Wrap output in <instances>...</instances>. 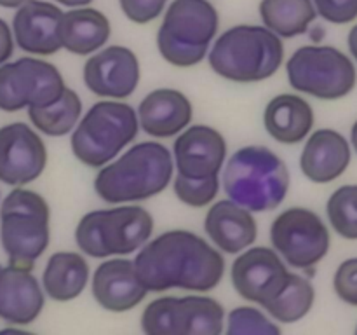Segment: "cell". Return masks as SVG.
Wrapping results in <instances>:
<instances>
[{"instance_id":"1","label":"cell","mask_w":357,"mask_h":335,"mask_svg":"<svg viewBox=\"0 0 357 335\" xmlns=\"http://www.w3.org/2000/svg\"><path fill=\"white\" fill-rule=\"evenodd\" d=\"M135 262L139 279L149 293L180 288L208 293L225 276V258L218 248L199 234L173 229L146 241Z\"/></svg>"},{"instance_id":"2","label":"cell","mask_w":357,"mask_h":335,"mask_svg":"<svg viewBox=\"0 0 357 335\" xmlns=\"http://www.w3.org/2000/svg\"><path fill=\"white\" fill-rule=\"evenodd\" d=\"M174 177L171 150L160 142H139L101 166L94 192L108 204L152 199L169 187Z\"/></svg>"},{"instance_id":"3","label":"cell","mask_w":357,"mask_h":335,"mask_svg":"<svg viewBox=\"0 0 357 335\" xmlns=\"http://www.w3.org/2000/svg\"><path fill=\"white\" fill-rule=\"evenodd\" d=\"M227 198L253 213H265L284 202L291 177L284 161L265 145H246L223 164Z\"/></svg>"},{"instance_id":"4","label":"cell","mask_w":357,"mask_h":335,"mask_svg":"<svg viewBox=\"0 0 357 335\" xmlns=\"http://www.w3.org/2000/svg\"><path fill=\"white\" fill-rule=\"evenodd\" d=\"M284 61V44L264 24H237L213 40L208 63L222 79L255 84L271 79Z\"/></svg>"},{"instance_id":"5","label":"cell","mask_w":357,"mask_h":335,"mask_svg":"<svg viewBox=\"0 0 357 335\" xmlns=\"http://www.w3.org/2000/svg\"><path fill=\"white\" fill-rule=\"evenodd\" d=\"M139 133L136 108L124 100H100L70 133V149L84 166L100 170L131 145Z\"/></svg>"},{"instance_id":"6","label":"cell","mask_w":357,"mask_h":335,"mask_svg":"<svg viewBox=\"0 0 357 335\" xmlns=\"http://www.w3.org/2000/svg\"><path fill=\"white\" fill-rule=\"evenodd\" d=\"M153 234V216L135 202L86 213L75 227L80 253L91 258L128 257L136 253Z\"/></svg>"},{"instance_id":"7","label":"cell","mask_w":357,"mask_h":335,"mask_svg":"<svg viewBox=\"0 0 357 335\" xmlns=\"http://www.w3.org/2000/svg\"><path fill=\"white\" fill-rule=\"evenodd\" d=\"M51 241V208L44 195L16 187L0 202V244L10 265L33 269Z\"/></svg>"},{"instance_id":"8","label":"cell","mask_w":357,"mask_h":335,"mask_svg":"<svg viewBox=\"0 0 357 335\" xmlns=\"http://www.w3.org/2000/svg\"><path fill=\"white\" fill-rule=\"evenodd\" d=\"M286 75L295 91L324 101L342 100L352 93L357 70L345 52L331 45H303L289 56Z\"/></svg>"},{"instance_id":"9","label":"cell","mask_w":357,"mask_h":335,"mask_svg":"<svg viewBox=\"0 0 357 335\" xmlns=\"http://www.w3.org/2000/svg\"><path fill=\"white\" fill-rule=\"evenodd\" d=\"M66 82L58 66L40 56H23L0 65V110L20 112L54 103L65 93Z\"/></svg>"},{"instance_id":"10","label":"cell","mask_w":357,"mask_h":335,"mask_svg":"<svg viewBox=\"0 0 357 335\" xmlns=\"http://www.w3.org/2000/svg\"><path fill=\"white\" fill-rule=\"evenodd\" d=\"M271 243L289 267L310 271L328 255L331 236L316 211L293 206L274 218Z\"/></svg>"},{"instance_id":"11","label":"cell","mask_w":357,"mask_h":335,"mask_svg":"<svg viewBox=\"0 0 357 335\" xmlns=\"http://www.w3.org/2000/svg\"><path fill=\"white\" fill-rule=\"evenodd\" d=\"M288 264L268 246H253L237 253L230 269V281L241 299L265 307L286 285Z\"/></svg>"},{"instance_id":"12","label":"cell","mask_w":357,"mask_h":335,"mask_svg":"<svg viewBox=\"0 0 357 335\" xmlns=\"http://www.w3.org/2000/svg\"><path fill=\"white\" fill-rule=\"evenodd\" d=\"M142 66L132 49L107 45L86 59L82 79L87 89L103 100H126L138 89Z\"/></svg>"},{"instance_id":"13","label":"cell","mask_w":357,"mask_h":335,"mask_svg":"<svg viewBox=\"0 0 357 335\" xmlns=\"http://www.w3.org/2000/svg\"><path fill=\"white\" fill-rule=\"evenodd\" d=\"M47 166V147L38 131L24 122L0 128V181L24 187L37 180Z\"/></svg>"},{"instance_id":"14","label":"cell","mask_w":357,"mask_h":335,"mask_svg":"<svg viewBox=\"0 0 357 335\" xmlns=\"http://www.w3.org/2000/svg\"><path fill=\"white\" fill-rule=\"evenodd\" d=\"M173 164L178 174L188 178L220 177L227 161V140L218 129L190 124L174 136Z\"/></svg>"},{"instance_id":"15","label":"cell","mask_w":357,"mask_h":335,"mask_svg":"<svg viewBox=\"0 0 357 335\" xmlns=\"http://www.w3.org/2000/svg\"><path fill=\"white\" fill-rule=\"evenodd\" d=\"M91 293L101 309L128 313L145 300L149 290L136 272L131 258H103L91 278Z\"/></svg>"},{"instance_id":"16","label":"cell","mask_w":357,"mask_h":335,"mask_svg":"<svg viewBox=\"0 0 357 335\" xmlns=\"http://www.w3.org/2000/svg\"><path fill=\"white\" fill-rule=\"evenodd\" d=\"M63 10L54 2L28 0L13 17L14 44L30 56H52L61 51L59 20Z\"/></svg>"},{"instance_id":"17","label":"cell","mask_w":357,"mask_h":335,"mask_svg":"<svg viewBox=\"0 0 357 335\" xmlns=\"http://www.w3.org/2000/svg\"><path fill=\"white\" fill-rule=\"evenodd\" d=\"M218 28L220 14L209 0H173L157 34L192 47H211Z\"/></svg>"},{"instance_id":"18","label":"cell","mask_w":357,"mask_h":335,"mask_svg":"<svg viewBox=\"0 0 357 335\" xmlns=\"http://www.w3.org/2000/svg\"><path fill=\"white\" fill-rule=\"evenodd\" d=\"M45 293L33 269L7 264L0 269V320L24 327L42 314Z\"/></svg>"},{"instance_id":"19","label":"cell","mask_w":357,"mask_h":335,"mask_svg":"<svg viewBox=\"0 0 357 335\" xmlns=\"http://www.w3.org/2000/svg\"><path fill=\"white\" fill-rule=\"evenodd\" d=\"M139 129L155 140L174 138L192 124L194 105L188 96L173 87L153 89L139 101L138 110Z\"/></svg>"},{"instance_id":"20","label":"cell","mask_w":357,"mask_h":335,"mask_svg":"<svg viewBox=\"0 0 357 335\" xmlns=\"http://www.w3.org/2000/svg\"><path fill=\"white\" fill-rule=\"evenodd\" d=\"M204 230L209 243L229 255L241 253L255 244L258 237V223L253 211L229 198L211 204L206 213Z\"/></svg>"},{"instance_id":"21","label":"cell","mask_w":357,"mask_h":335,"mask_svg":"<svg viewBox=\"0 0 357 335\" xmlns=\"http://www.w3.org/2000/svg\"><path fill=\"white\" fill-rule=\"evenodd\" d=\"M351 143L335 129H317L305 138L300 170L314 184H330L340 178L351 164Z\"/></svg>"},{"instance_id":"22","label":"cell","mask_w":357,"mask_h":335,"mask_svg":"<svg viewBox=\"0 0 357 335\" xmlns=\"http://www.w3.org/2000/svg\"><path fill=\"white\" fill-rule=\"evenodd\" d=\"M314 122V108L300 94H278L264 110L265 131L282 145L302 143L312 131Z\"/></svg>"},{"instance_id":"23","label":"cell","mask_w":357,"mask_h":335,"mask_svg":"<svg viewBox=\"0 0 357 335\" xmlns=\"http://www.w3.org/2000/svg\"><path fill=\"white\" fill-rule=\"evenodd\" d=\"M112 24L107 14L94 7H72L59 20L61 49L75 56H91L107 45Z\"/></svg>"},{"instance_id":"24","label":"cell","mask_w":357,"mask_h":335,"mask_svg":"<svg viewBox=\"0 0 357 335\" xmlns=\"http://www.w3.org/2000/svg\"><path fill=\"white\" fill-rule=\"evenodd\" d=\"M91 281L86 255L79 251H56L47 258L40 285L45 297L54 302H70L80 297Z\"/></svg>"},{"instance_id":"25","label":"cell","mask_w":357,"mask_h":335,"mask_svg":"<svg viewBox=\"0 0 357 335\" xmlns=\"http://www.w3.org/2000/svg\"><path fill=\"white\" fill-rule=\"evenodd\" d=\"M258 10L264 27L281 38L307 34L317 17L312 0H261Z\"/></svg>"},{"instance_id":"26","label":"cell","mask_w":357,"mask_h":335,"mask_svg":"<svg viewBox=\"0 0 357 335\" xmlns=\"http://www.w3.org/2000/svg\"><path fill=\"white\" fill-rule=\"evenodd\" d=\"M28 119L38 133L52 138H61L75 129L82 117V100L73 89L66 87L65 93L54 103L45 107H30Z\"/></svg>"},{"instance_id":"27","label":"cell","mask_w":357,"mask_h":335,"mask_svg":"<svg viewBox=\"0 0 357 335\" xmlns=\"http://www.w3.org/2000/svg\"><path fill=\"white\" fill-rule=\"evenodd\" d=\"M316 300V290L305 276L289 272L281 292L264 307L265 313L282 325L296 323L310 313Z\"/></svg>"},{"instance_id":"28","label":"cell","mask_w":357,"mask_h":335,"mask_svg":"<svg viewBox=\"0 0 357 335\" xmlns=\"http://www.w3.org/2000/svg\"><path fill=\"white\" fill-rule=\"evenodd\" d=\"M181 335H220L225 332V309L209 295L180 297Z\"/></svg>"},{"instance_id":"29","label":"cell","mask_w":357,"mask_h":335,"mask_svg":"<svg viewBox=\"0 0 357 335\" xmlns=\"http://www.w3.org/2000/svg\"><path fill=\"white\" fill-rule=\"evenodd\" d=\"M139 323L146 335H181L180 297H157L143 309Z\"/></svg>"},{"instance_id":"30","label":"cell","mask_w":357,"mask_h":335,"mask_svg":"<svg viewBox=\"0 0 357 335\" xmlns=\"http://www.w3.org/2000/svg\"><path fill=\"white\" fill-rule=\"evenodd\" d=\"M331 227L344 239H357V185H342L326 202Z\"/></svg>"},{"instance_id":"31","label":"cell","mask_w":357,"mask_h":335,"mask_svg":"<svg viewBox=\"0 0 357 335\" xmlns=\"http://www.w3.org/2000/svg\"><path fill=\"white\" fill-rule=\"evenodd\" d=\"M227 335H279L281 327L267 313L253 306H239L225 316Z\"/></svg>"},{"instance_id":"32","label":"cell","mask_w":357,"mask_h":335,"mask_svg":"<svg viewBox=\"0 0 357 335\" xmlns=\"http://www.w3.org/2000/svg\"><path fill=\"white\" fill-rule=\"evenodd\" d=\"M171 184L178 201L190 208H206L215 201L220 192V177L188 178L176 173Z\"/></svg>"},{"instance_id":"33","label":"cell","mask_w":357,"mask_h":335,"mask_svg":"<svg viewBox=\"0 0 357 335\" xmlns=\"http://www.w3.org/2000/svg\"><path fill=\"white\" fill-rule=\"evenodd\" d=\"M157 49L164 61L178 68H192L208 58L209 47H192L157 34Z\"/></svg>"},{"instance_id":"34","label":"cell","mask_w":357,"mask_h":335,"mask_svg":"<svg viewBox=\"0 0 357 335\" xmlns=\"http://www.w3.org/2000/svg\"><path fill=\"white\" fill-rule=\"evenodd\" d=\"M333 288L338 299L357 307V257L347 258L338 265L333 276Z\"/></svg>"},{"instance_id":"35","label":"cell","mask_w":357,"mask_h":335,"mask_svg":"<svg viewBox=\"0 0 357 335\" xmlns=\"http://www.w3.org/2000/svg\"><path fill=\"white\" fill-rule=\"evenodd\" d=\"M122 14L136 24H146L166 10L167 0H119Z\"/></svg>"},{"instance_id":"36","label":"cell","mask_w":357,"mask_h":335,"mask_svg":"<svg viewBox=\"0 0 357 335\" xmlns=\"http://www.w3.org/2000/svg\"><path fill=\"white\" fill-rule=\"evenodd\" d=\"M317 16L333 24H347L357 17V0H312Z\"/></svg>"},{"instance_id":"37","label":"cell","mask_w":357,"mask_h":335,"mask_svg":"<svg viewBox=\"0 0 357 335\" xmlns=\"http://www.w3.org/2000/svg\"><path fill=\"white\" fill-rule=\"evenodd\" d=\"M14 37L13 30H10L9 24L0 17V65L6 61H9V58L14 52Z\"/></svg>"},{"instance_id":"38","label":"cell","mask_w":357,"mask_h":335,"mask_svg":"<svg viewBox=\"0 0 357 335\" xmlns=\"http://www.w3.org/2000/svg\"><path fill=\"white\" fill-rule=\"evenodd\" d=\"M347 44H349V51H351L352 58L357 61V24H354V27L351 28V31H349Z\"/></svg>"},{"instance_id":"39","label":"cell","mask_w":357,"mask_h":335,"mask_svg":"<svg viewBox=\"0 0 357 335\" xmlns=\"http://www.w3.org/2000/svg\"><path fill=\"white\" fill-rule=\"evenodd\" d=\"M54 3H59V6H65V7H84V6H89L91 2L94 0H52Z\"/></svg>"},{"instance_id":"40","label":"cell","mask_w":357,"mask_h":335,"mask_svg":"<svg viewBox=\"0 0 357 335\" xmlns=\"http://www.w3.org/2000/svg\"><path fill=\"white\" fill-rule=\"evenodd\" d=\"M24 2H28V0H0V7H3V9H17Z\"/></svg>"},{"instance_id":"41","label":"cell","mask_w":357,"mask_h":335,"mask_svg":"<svg viewBox=\"0 0 357 335\" xmlns=\"http://www.w3.org/2000/svg\"><path fill=\"white\" fill-rule=\"evenodd\" d=\"M351 142H352V147H354V150L357 154V121L354 122V126H352V129H351Z\"/></svg>"},{"instance_id":"42","label":"cell","mask_w":357,"mask_h":335,"mask_svg":"<svg viewBox=\"0 0 357 335\" xmlns=\"http://www.w3.org/2000/svg\"><path fill=\"white\" fill-rule=\"evenodd\" d=\"M356 334H357V327H356Z\"/></svg>"},{"instance_id":"43","label":"cell","mask_w":357,"mask_h":335,"mask_svg":"<svg viewBox=\"0 0 357 335\" xmlns=\"http://www.w3.org/2000/svg\"><path fill=\"white\" fill-rule=\"evenodd\" d=\"M0 269H2V265H0Z\"/></svg>"}]
</instances>
